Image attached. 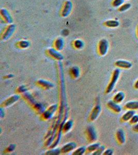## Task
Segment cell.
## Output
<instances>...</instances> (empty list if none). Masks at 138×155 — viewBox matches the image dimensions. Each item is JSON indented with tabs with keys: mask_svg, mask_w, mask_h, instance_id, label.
<instances>
[{
	"mask_svg": "<svg viewBox=\"0 0 138 155\" xmlns=\"http://www.w3.org/2000/svg\"><path fill=\"white\" fill-rule=\"evenodd\" d=\"M16 148V145L15 144H11L5 148L4 153H12L14 152Z\"/></svg>",
	"mask_w": 138,
	"mask_h": 155,
	"instance_id": "31",
	"label": "cell"
},
{
	"mask_svg": "<svg viewBox=\"0 0 138 155\" xmlns=\"http://www.w3.org/2000/svg\"><path fill=\"white\" fill-rule=\"evenodd\" d=\"M125 98V95L124 92L120 91V92L117 93L114 96L112 100L117 104H120L121 102H122L124 101Z\"/></svg>",
	"mask_w": 138,
	"mask_h": 155,
	"instance_id": "24",
	"label": "cell"
},
{
	"mask_svg": "<svg viewBox=\"0 0 138 155\" xmlns=\"http://www.w3.org/2000/svg\"><path fill=\"white\" fill-rule=\"evenodd\" d=\"M36 84L40 88L44 90H51L54 87V84L51 81L44 79H40L36 81Z\"/></svg>",
	"mask_w": 138,
	"mask_h": 155,
	"instance_id": "11",
	"label": "cell"
},
{
	"mask_svg": "<svg viewBox=\"0 0 138 155\" xmlns=\"http://www.w3.org/2000/svg\"><path fill=\"white\" fill-rule=\"evenodd\" d=\"M125 0H113L112 3V5L114 7L119 8L125 3Z\"/></svg>",
	"mask_w": 138,
	"mask_h": 155,
	"instance_id": "33",
	"label": "cell"
},
{
	"mask_svg": "<svg viewBox=\"0 0 138 155\" xmlns=\"http://www.w3.org/2000/svg\"><path fill=\"white\" fill-rule=\"evenodd\" d=\"M32 108L35 113L40 115L42 114L46 109L45 106L43 104L38 102H37L35 104H34V106L32 107Z\"/></svg>",
	"mask_w": 138,
	"mask_h": 155,
	"instance_id": "20",
	"label": "cell"
},
{
	"mask_svg": "<svg viewBox=\"0 0 138 155\" xmlns=\"http://www.w3.org/2000/svg\"><path fill=\"white\" fill-rule=\"evenodd\" d=\"M84 134L86 139L89 143H94L97 140V132L94 126L92 125L87 126L85 129Z\"/></svg>",
	"mask_w": 138,
	"mask_h": 155,
	"instance_id": "3",
	"label": "cell"
},
{
	"mask_svg": "<svg viewBox=\"0 0 138 155\" xmlns=\"http://www.w3.org/2000/svg\"><path fill=\"white\" fill-rule=\"evenodd\" d=\"M134 87H135V88L136 89H137L138 90V79L136 80V83H135V85H134Z\"/></svg>",
	"mask_w": 138,
	"mask_h": 155,
	"instance_id": "40",
	"label": "cell"
},
{
	"mask_svg": "<svg viewBox=\"0 0 138 155\" xmlns=\"http://www.w3.org/2000/svg\"><path fill=\"white\" fill-rule=\"evenodd\" d=\"M14 77V75L13 74H7L4 77L5 79H11Z\"/></svg>",
	"mask_w": 138,
	"mask_h": 155,
	"instance_id": "38",
	"label": "cell"
},
{
	"mask_svg": "<svg viewBox=\"0 0 138 155\" xmlns=\"http://www.w3.org/2000/svg\"><path fill=\"white\" fill-rule=\"evenodd\" d=\"M131 6V4L128 3L123 4L122 5L119 7V11L120 12H126V11H127L128 9H130Z\"/></svg>",
	"mask_w": 138,
	"mask_h": 155,
	"instance_id": "32",
	"label": "cell"
},
{
	"mask_svg": "<svg viewBox=\"0 0 138 155\" xmlns=\"http://www.w3.org/2000/svg\"><path fill=\"white\" fill-rule=\"evenodd\" d=\"M74 122L73 121V120L69 119V120H66L62 126L63 134H66L70 132L72 130L74 127Z\"/></svg>",
	"mask_w": 138,
	"mask_h": 155,
	"instance_id": "16",
	"label": "cell"
},
{
	"mask_svg": "<svg viewBox=\"0 0 138 155\" xmlns=\"http://www.w3.org/2000/svg\"><path fill=\"white\" fill-rule=\"evenodd\" d=\"M124 107L127 110H138V101H131L126 103Z\"/></svg>",
	"mask_w": 138,
	"mask_h": 155,
	"instance_id": "26",
	"label": "cell"
},
{
	"mask_svg": "<svg viewBox=\"0 0 138 155\" xmlns=\"http://www.w3.org/2000/svg\"><path fill=\"white\" fill-rule=\"evenodd\" d=\"M125 1H129V0H125Z\"/></svg>",
	"mask_w": 138,
	"mask_h": 155,
	"instance_id": "42",
	"label": "cell"
},
{
	"mask_svg": "<svg viewBox=\"0 0 138 155\" xmlns=\"http://www.w3.org/2000/svg\"><path fill=\"white\" fill-rule=\"evenodd\" d=\"M16 26L14 24L9 25L6 28L4 31L3 33L1 35V40L2 41H7L11 38L15 32L16 31Z\"/></svg>",
	"mask_w": 138,
	"mask_h": 155,
	"instance_id": "6",
	"label": "cell"
},
{
	"mask_svg": "<svg viewBox=\"0 0 138 155\" xmlns=\"http://www.w3.org/2000/svg\"><path fill=\"white\" fill-rule=\"evenodd\" d=\"M16 45H17V47L20 49H27L30 47L31 43L30 41L23 39V40L19 41L17 43Z\"/></svg>",
	"mask_w": 138,
	"mask_h": 155,
	"instance_id": "23",
	"label": "cell"
},
{
	"mask_svg": "<svg viewBox=\"0 0 138 155\" xmlns=\"http://www.w3.org/2000/svg\"><path fill=\"white\" fill-rule=\"evenodd\" d=\"M129 123L132 125H135L138 123V114H135L131 118V120H129Z\"/></svg>",
	"mask_w": 138,
	"mask_h": 155,
	"instance_id": "35",
	"label": "cell"
},
{
	"mask_svg": "<svg viewBox=\"0 0 138 155\" xmlns=\"http://www.w3.org/2000/svg\"><path fill=\"white\" fill-rule=\"evenodd\" d=\"M104 26L109 28H116L119 27L120 22L116 20H108L104 23Z\"/></svg>",
	"mask_w": 138,
	"mask_h": 155,
	"instance_id": "25",
	"label": "cell"
},
{
	"mask_svg": "<svg viewBox=\"0 0 138 155\" xmlns=\"http://www.w3.org/2000/svg\"><path fill=\"white\" fill-rule=\"evenodd\" d=\"M60 154H61V148L57 147L49 148L47 151L45 152V155H58Z\"/></svg>",
	"mask_w": 138,
	"mask_h": 155,
	"instance_id": "29",
	"label": "cell"
},
{
	"mask_svg": "<svg viewBox=\"0 0 138 155\" xmlns=\"http://www.w3.org/2000/svg\"><path fill=\"white\" fill-rule=\"evenodd\" d=\"M116 139L117 142L120 145L124 144L126 142V135L122 129L120 128L116 132Z\"/></svg>",
	"mask_w": 138,
	"mask_h": 155,
	"instance_id": "18",
	"label": "cell"
},
{
	"mask_svg": "<svg viewBox=\"0 0 138 155\" xmlns=\"http://www.w3.org/2000/svg\"><path fill=\"white\" fill-rule=\"evenodd\" d=\"M120 69L116 68L114 69L112 74L111 78L109 83L107 87L105 93L107 94H109L111 93L115 88V85L117 84V81L119 80V78L120 77Z\"/></svg>",
	"mask_w": 138,
	"mask_h": 155,
	"instance_id": "1",
	"label": "cell"
},
{
	"mask_svg": "<svg viewBox=\"0 0 138 155\" xmlns=\"http://www.w3.org/2000/svg\"><path fill=\"white\" fill-rule=\"evenodd\" d=\"M101 111L102 108L101 106L99 104H96L90 111L87 118V120L90 123L95 122L99 117L101 114Z\"/></svg>",
	"mask_w": 138,
	"mask_h": 155,
	"instance_id": "7",
	"label": "cell"
},
{
	"mask_svg": "<svg viewBox=\"0 0 138 155\" xmlns=\"http://www.w3.org/2000/svg\"><path fill=\"white\" fill-rule=\"evenodd\" d=\"M77 147V144L74 141H71L64 144L61 148V154H67L72 153Z\"/></svg>",
	"mask_w": 138,
	"mask_h": 155,
	"instance_id": "10",
	"label": "cell"
},
{
	"mask_svg": "<svg viewBox=\"0 0 138 155\" xmlns=\"http://www.w3.org/2000/svg\"><path fill=\"white\" fill-rule=\"evenodd\" d=\"M100 145H101L100 143L99 142H94V143H90V144L89 145V146L87 147L86 153L87 154L90 153L92 155V153L95 152L96 150L99 148Z\"/></svg>",
	"mask_w": 138,
	"mask_h": 155,
	"instance_id": "22",
	"label": "cell"
},
{
	"mask_svg": "<svg viewBox=\"0 0 138 155\" xmlns=\"http://www.w3.org/2000/svg\"><path fill=\"white\" fill-rule=\"evenodd\" d=\"M73 9V2L70 0H67L63 4L61 12V15L63 18H66L71 15Z\"/></svg>",
	"mask_w": 138,
	"mask_h": 155,
	"instance_id": "9",
	"label": "cell"
},
{
	"mask_svg": "<svg viewBox=\"0 0 138 155\" xmlns=\"http://www.w3.org/2000/svg\"><path fill=\"white\" fill-rule=\"evenodd\" d=\"M16 93L22 95L23 94L28 92V88L25 85H21L16 88Z\"/></svg>",
	"mask_w": 138,
	"mask_h": 155,
	"instance_id": "30",
	"label": "cell"
},
{
	"mask_svg": "<svg viewBox=\"0 0 138 155\" xmlns=\"http://www.w3.org/2000/svg\"><path fill=\"white\" fill-rule=\"evenodd\" d=\"M87 152V147L85 146H82L79 147H77L72 152L71 155H83L85 154Z\"/></svg>",
	"mask_w": 138,
	"mask_h": 155,
	"instance_id": "28",
	"label": "cell"
},
{
	"mask_svg": "<svg viewBox=\"0 0 138 155\" xmlns=\"http://www.w3.org/2000/svg\"><path fill=\"white\" fill-rule=\"evenodd\" d=\"M136 35H137V37L138 38V27H137V30H136Z\"/></svg>",
	"mask_w": 138,
	"mask_h": 155,
	"instance_id": "41",
	"label": "cell"
},
{
	"mask_svg": "<svg viewBox=\"0 0 138 155\" xmlns=\"http://www.w3.org/2000/svg\"><path fill=\"white\" fill-rule=\"evenodd\" d=\"M69 74L72 79H78L81 76V70L80 68L77 66L71 67L69 69Z\"/></svg>",
	"mask_w": 138,
	"mask_h": 155,
	"instance_id": "15",
	"label": "cell"
},
{
	"mask_svg": "<svg viewBox=\"0 0 138 155\" xmlns=\"http://www.w3.org/2000/svg\"><path fill=\"white\" fill-rule=\"evenodd\" d=\"M22 98L23 99V100L27 102V104L32 107L34 104H35L37 103V101H36L35 99L34 98L33 96L30 92H27L21 95Z\"/></svg>",
	"mask_w": 138,
	"mask_h": 155,
	"instance_id": "13",
	"label": "cell"
},
{
	"mask_svg": "<svg viewBox=\"0 0 138 155\" xmlns=\"http://www.w3.org/2000/svg\"><path fill=\"white\" fill-rule=\"evenodd\" d=\"M58 105L57 104H51L46 109L44 112L41 115V120L44 121L51 119L58 110Z\"/></svg>",
	"mask_w": 138,
	"mask_h": 155,
	"instance_id": "2",
	"label": "cell"
},
{
	"mask_svg": "<svg viewBox=\"0 0 138 155\" xmlns=\"http://www.w3.org/2000/svg\"><path fill=\"white\" fill-rule=\"evenodd\" d=\"M73 46L75 49L82 50L84 47L85 44L84 41L81 39H77L73 41Z\"/></svg>",
	"mask_w": 138,
	"mask_h": 155,
	"instance_id": "27",
	"label": "cell"
},
{
	"mask_svg": "<svg viewBox=\"0 0 138 155\" xmlns=\"http://www.w3.org/2000/svg\"><path fill=\"white\" fill-rule=\"evenodd\" d=\"M115 65L120 68L128 69L131 68L133 66V64L131 62L126 61V60H117L115 62Z\"/></svg>",
	"mask_w": 138,
	"mask_h": 155,
	"instance_id": "19",
	"label": "cell"
},
{
	"mask_svg": "<svg viewBox=\"0 0 138 155\" xmlns=\"http://www.w3.org/2000/svg\"><path fill=\"white\" fill-rule=\"evenodd\" d=\"M109 49V43L108 40L105 38L100 39L98 42L97 46L98 53L101 57H104L107 54Z\"/></svg>",
	"mask_w": 138,
	"mask_h": 155,
	"instance_id": "4",
	"label": "cell"
},
{
	"mask_svg": "<svg viewBox=\"0 0 138 155\" xmlns=\"http://www.w3.org/2000/svg\"><path fill=\"white\" fill-rule=\"evenodd\" d=\"M136 114V110H128V111L123 115L121 120L123 122H127L131 120L133 116Z\"/></svg>",
	"mask_w": 138,
	"mask_h": 155,
	"instance_id": "21",
	"label": "cell"
},
{
	"mask_svg": "<svg viewBox=\"0 0 138 155\" xmlns=\"http://www.w3.org/2000/svg\"><path fill=\"white\" fill-rule=\"evenodd\" d=\"M107 106L109 109L111 110L114 113H120L122 110L121 106L119 104H117L114 102L113 100L108 101L107 103Z\"/></svg>",
	"mask_w": 138,
	"mask_h": 155,
	"instance_id": "14",
	"label": "cell"
},
{
	"mask_svg": "<svg viewBox=\"0 0 138 155\" xmlns=\"http://www.w3.org/2000/svg\"><path fill=\"white\" fill-rule=\"evenodd\" d=\"M46 52L50 58L58 62H61L64 59V55L61 53L60 51L57 50L54 48H48L46 50Z\"/></svg>",
	"mask_w": 138,
	"mask_h": 155,
	"instance_id": "8",
	"label": "cell"
},
{
	"mask_svg": "<svg viewBox=\"0 0 138 155\" xmlns=\"http://www.w3.org/2000/svg\"><path fill=\"white\" fill-rule=\"evenodd\" d=\"M65 45V42L64 39L63 37H58L53 42V48L58 51H61L64 49Z\"/></svg>",
	"mask_w": 138,
	"mask_h": 155,
	"instance_id": "17",
	"label": "cell"
},
{
	"mask_svg": "<svg viewBox=\"0 0 138 155\" xmlns=\"http://www.w3.org/2000/svg\"><path fill=\"white\" fill-rule=\"evenodd\" d=\"M133 130L135 131V132H138V123L135 124L133 128Z\"/></svg>",
	"mask_w": 138,
	"mask_h": 155,
	"instance_id": "39",
	"label": "cell"
},
{
	"mask_svg": "<svg viewBox=\"0 0 138 155\" xmlns=\"http://www.w3.org/2000/svg\"><path fill=\"white\" fill-rule=\"evenodd\" d=\"M5 111H4V108L1 107L0 108V117L1 118H3L5 117Z\"/></svg>",
	"mask_w": 138,
	"mask_h": 155,
	"instance_id": "37",
	"label": "cell"
},
{
	"mask_svg": "<svg viewBox=\"0 0 138 155\" xmlns=\"http://www.w3.org/2000/svg\"><path fill=\"white\" fill-rule=\"evenodd\" d=\"M106 150V147L104 145H100L99 148L96 150L95 152H94L92 153L93 155H103L104 152Z\"/></svg>",
	"mask_w": 138,
	"mask_h": 155,
	"instance_id": "34",
	"label": "cell"
},
{
	"mask_svg": "<svg viewBox=\"0 0 138 155\" xmlns=\"http://www.w3.org/2000/svg\"><path fill=\"white\" fill-rule=\"evenodd\" d=\"M114 151L111 148H108L104 150L103 155H113Z\"/></svg>",
	"mask_w": 138,
	"mask_h": 155,
	"instance_id": "36",
	"label": "cell"
},
{
	"mask_svg": "<svg viewBox=\"0 0 138 155\" xmlns=\"http://www.w3.org/2000/svg\"><path fill=\"white\" fill-rule=\"evenodd\" d=\"M0 15L1 18L8 25L12 24L13 22V18L9 11L5 8H2L0 10Z\"/></svg>",
	"mask_w": 138,
	"mask_h": 155,
	"instance_id": "12",
	"label": "cell"
},
{
	"mask_svg": "<svg viewBox=\"0 0 138 155\" xmlns=\"http://www.w3.org/2000/svg\"><path fill=\"white\" fill-rule=\"evenodd\" d=\"M20 95H21L20 94H16L9 96L1 103V107H3L5 109L14 105L16 104V102H18V101H19L20 99L21 98Z\"/></svg>",
	"mask_w": 138,
	"mask_h": 155,
	"instance_id": "5",
	"label": "cell"
}]
</instances>
